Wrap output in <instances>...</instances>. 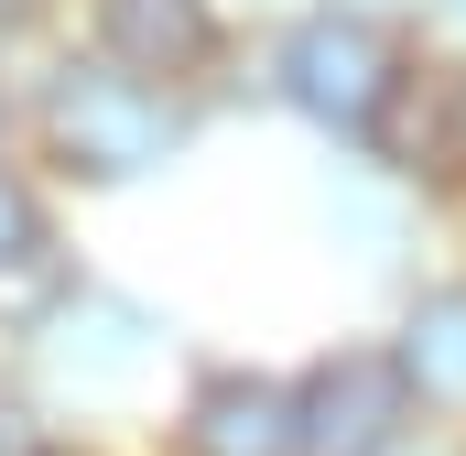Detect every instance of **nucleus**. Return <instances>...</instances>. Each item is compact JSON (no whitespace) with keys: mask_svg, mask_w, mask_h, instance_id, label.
Here are the masks:
<instances>
[{"mask_svg":"<svg viewBox=\"0 0 466 456\" xmlns=\"http://www.w3.org/2000/svg\"><path fill=\"white\" fill-rule=\"evenodd\" d=\"M185 130H196V109H185L174 88L109 66V55L66 66V77L44 88V152H55V174H76V185H141V174H163V163L185 152Z\"/></svg>","mask_w":466,"mask_h":456,"instance_id":"obj_1","label":"nucleus"},{"mask_svg":"<svg viewBox=\"0 0 466 456\" xmlns=\"http://www.w3.org/2000/svg\"><path fill=\"white\" fill-rule=\"evenodd\" d=\"M282 98L315 119V130H337V141H380V119L401 98V44L380 33V22H358V11H315V22H293L282 33Z\"/></svg>","mask_w":466,"mask_h":456,"instance_id":"obj_2","label":"nucleus"},{"mask_svg":"<svg viewBox=\"0 0 466 456\" xmlns=\"http://www.w3.org/2000/svg\"><path fill=\"white\" fill-rule=\"evenodd\" d=\"M423 424L390 347H326L304 369V456H401Z\"/></svg>","mask_w":466,"mask_h":456,"instance_id":"obj_3","label":"nucleus"},{"mask_svg":"<svg viewBox=\"0 0 466 456\" xmlns=\"http://www.w3.org/2000/svg\"><path fill=\"white\" fill-rule=\"evenodd\" d=\"M174 456H304V380L282 369H207L174 413Z\"/></svg>","mask_w":466,"mask_h":456,"instance_id":"obj_4","label":"nucleus"},{"mask_svg":"<svg viewBox=\"0 0 466 456\" xmlns=\"http://www.w3.org/2000/svg\"><path fill=\"white\" fill-rule=\"evenodd\" d=\"M98 55L152 88H185L218 66V11L207 0H98Z\"/></svg>","mask_w":466,"mask_h":456,"instance_id":"obj_5","label":"nucleus"},{"mask_svg":"<svg viewBox=\"0 0 466 456\" xmlns=\"http://www.w3.org/2000/svg\"><path fill=\"white\" fill-rule=\"evenodd\" d=\"M390 358H401V380H412V402H423L434 424H466V272L456 283H423V294L401 305Z\"/></svg>","mask_w":466,"mask_h":456,"instance_id":"obj_6","label":"nucleus"},{"mask_svg":"<svg viewBox=\"0 0 466 456\" xmlns=\"http://www.w3.org/2000/svg\"><path fill=\"white\" fill-rule=\"evenodd\" d=\"M152 337H163V326H152V316H141L130 294H98V283H87V294H76V305H66L55 326H44L55 369H66L76 391H119V380H130V369L152 358Z\"/></svg>","mask_w":466,"mask_h":456,"instance_id":"obj_7","label":"nucleus"},{"mask_svg":"<svg viewBox=\"0 0 466 456\" xmlns=\"http://www.w3.org/2000/svg\"><path fill=\"white\" fill-rule=\"evenodd\" d=\"M76 294H87V272H76V250L44 228L33 250H11V261H0V337H44Z\"/></svg>","mask_w":466,"mask_h":456,"instance_id":"obj_8","label":"nucleus"},{"mask_svg":"<svg viewBox=\"0 0 466 456\" xmlns=\"http://www.w3.org/2000/svg\"><path fill=\"white\" fill-rule=\"evenodd\" d=\"M44 228H55V218H44V196H33V185L0 163V261H11V250H33Z\"/></svg>","mask_w":466,"mask_h":456,"instance_id":"obj_9","label":"nucleus"},{"mask_svg":"<svg viewBox=\"0 0 466 456\" xmlns=\"http://www.w3.org/2000/svg\"><path fill=\"white\" fill-rule=\"evenodd\" d=\"M44 446H55V435H44L22 402H0V456H44Z\"/></svg>","mask_w":466,"mask_h":456,"instance_id":"obj_10","label":"nucleus"},{"mask_svg":"<svg viewBox=\"0 0 466 456\" xmlns=\"http://www.w3.org/2000/svg\"><path fill=\"white\" fill-rule=\"evenodd\" d=\"M33 11H44V0H0V22H33Z\"/></svg>","mask_w":466,"mask_h":456,"instance_id":"obj_11","label":"nucleus"},{"mask_svg":"<svg viewBox=\"0 0 466 456\" xmlns=\"http://www.w3.org/2000/svg\"><path fill=\"white\" fill-rule=\"evenodd\" d=\"M401 456H456V446H423V435H412V446H401Z\"/></svg>","mask_w":466,"mask_h":456,"instance_id":"obj_12","label":"nucleus"},{"mask_svg":"<svg viewBox=\"0 0 466 456\" xmlns=\"http://www.w3.org/2000/svg\"><path fill=\"white\" fill-rule=\"evenodd\" d=\"M44 456H87V446H44Z\"/></svg>","mask_w":466,"mask_h":456,"instance_id":"obj_13","label":"nucleus"},{"mask_svg":"<svg viewBox=\"0 0 466 456\" xmlns=\"http://www.w3.org/2000/svg\"><path fill=\"white\" fill-rule=\"evenodd\" d=\"M456 11H466V0H456Z\"/></svg>","mask_w":466,"mask_h":456,"instance_id":"obj_14","label":"nucleus"}]
</instances>
